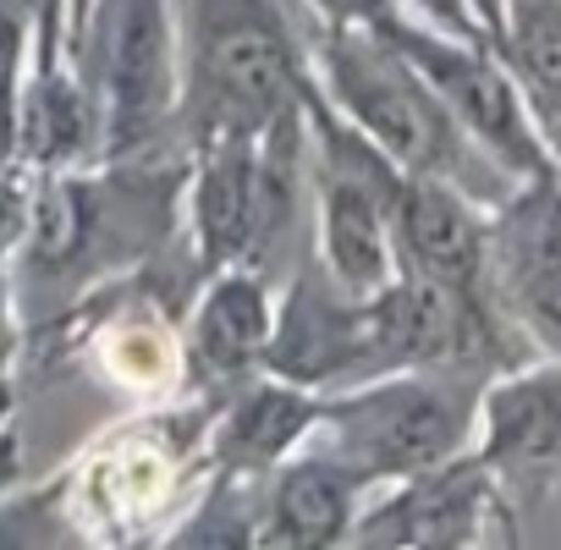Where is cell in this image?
Returning a JSON list of instances; mask_svg holds the SVG:
<instances>
[{
  "label": "cell",
  "mask_w": 561,
  "mask_h": 550,
  "mask_svg": "<svg viewBox=\"0 0 561 550\" xmlns=\"http://www.w3.org/2000/svg\"><path fill=\"white\" fill-rule=\"evenodd\" d=\"M320 83L325 105L375 144L402 176H440L468 187L479 204H495L512 176H501L446 116L419 67L397 50L386 28H325L320 34Z\"/></svg>",
  "instance_id": "obj_1"
},
{
  "label": "cell",
  "mask_w": 561,
  "mask_h": 550,
  "mask_svg": "<svg viewBox=\"0 0 561 550\" xmlns=\"http://www.w3.org/2000/svg\"><path fill=\"white\" fill-rule=\"evenodd\" d=\"M187 61L176 72V116L193 144L253 138L298 105L304 61L275 0H182Z\"/></svg>",
  "instance_id": "obj_2"
},
{
  "label": "cell",
  "mask_w": 561,
  "mask_h": 550,
  "mask_svg": "<svg viewBox=\"0 0 561 550\" xmlns=\"http://www.w3.org/2000/svg\"><path fill=\"white\" fill-rule=\"evenodd\" d=\"M320 419L336 435V462L364 479H413L468 451L479 424V386L446 369H397L325 402Z\"/></svg>",
  "instance_id": "obj_3"
},
{
  "label": "cell",
  "mask_w": 561,
  "mask_h": 550,
  "mask_svg": "<svg viewBox=\"0 0 561 550\" xmlns=\"http://www.w3.org/2000/svg\"><path fill=\"white\" fill-rule=\"evenodd\" d=\"M298 105L314 122L320 138V171H314V198H320V253L325 275L342 298H369L380 293L397 259H391V204L402 187V171L364 144L325 100L320 89H298Z\"/></svg>",
  "instance_id": "obj_4"
},
{
  "label": "cell",
  "mask_w": 561,
  "mask_h": 550,
  "mask_svg": "<svg viewBox=\"0 0 561 550\" xmlns=\"http://www.w3.org/2000/svg\"><path fill=\"white\" fill-rule=\"evenodd\" d=\"M89 72L100 160H138L176 116V28L165 0H94Z\"/></svg>",
  "instance_id": "obj_5"
},
{
  "label": "cell",
  "mask_w": 561,
  "mask_h": 550,
  "mask_svg": "<svg viewBox=\"0 0 561 550\" xmlns=\"http://www.w3.org/2000/svg\"><path fill=\"white\" fill-rule=\"evenodd\" d=\"M397 39V50L419 67V78L435 89V100L446 105V116L457 122V133L512 182L550 171V149L534 127V111L523 100V89L512 83V72L501 67V56L490 50V39H462V34H440L430 23H408V18H386L375 23Z\"/></svg>",
  "instance_id": "obj_6"
},
{
  "label": "cell",
  "mask_w": 561,
  "mask_h": 550,
  "mask_svg": "<svg viewBox=\"0 0 561 550\" xmlns=\"http://www.w3.org/2000/svg\"><path fill=\"white\" fill-rule=\"evenodd\" d=\"M484 293L545 358H561V171L512 182L490 215Z\"/></svg>",
  "instance_id": "obj_7"
},
{
  "label": "cell",
  "mask_w": 561,
  "mask_h": 550,
  "mask_svg": "<svg viewBox=\"0 0 561 550\" xmlns=\"http://www.w3.org/2000/svg\"><path fill=\"white\" fill-rule=\"evenodd\" d=\"M391 259L397 275L490 298L484 293V264H490V215L479 198L440 176H402L391 204Z\"/></svg>",
  "instance_id": "obj_8"
},
{
  "label": "cell",
  "mask_w": 561,
  "mask_h": 550,
  "mask_svg": "<svg viewBox=\"0 0 561 550\" xmlns=\"http://www.w3.org/2000/svg\"><path fill=\"white\" fill-rule=\"evenodd\" d=\"M479 462L512 490H561V358L479 391Z\"/></svg>",
  "instance_id": "obj_9"
},
{
  "label": "cell",
  "mask_w": 561,
  "mask_h": 550,
  "mask_svg": "<svg viewBox=\"0 0 561 550\" xmlns=\"http://www.w3.org/2000/svg\"><path fill=\"white\" fill-rule=\"evenodd\" d=\"M490 501H495L490 468L479 457H451L430 473L402 479L397 501L369 512V523L353 528L347 539H364V545H473Z\"/></svg>",
  "instance_id": "obj_10"
},
{
  "label": "cell",
  "mask_w": 561,
  "mask_h": 550,
  "mask_svg": "<svg viewBox=\"0 0 561 550\" xmlns=\"http://www.w3.org/2000/svg\"><path fill=\"white\" fill-rule=\"evenodd\" d=\"M353 506H358V473L336 457H304L287 462L270 490V528L259 534L264 545H336L353 534Z\"/></svg>",
  "instance_id": "obj_11"
},
{
  "label": "cell",
  "mask_w": 561,
  "mask_h": 550,
  "mask_svg": "<svg viewBox=\"0 0 561 550\" xmlns=\"http://www.w3.org/2000/svg\"><path fill=\"white\" fill-rule=\"evenodd\" d=\"M270 293L259 275L226 264V275H215L209 293L198 298L193 314V353L204 369L215 375H242L264 358L270 347Z\"/></svg>",
  "instance_id": "obj_12"
},
{
  "label": "cell",
  "mask_w": 561,
  "mask_h": 550,
  "mask_svg": "<svg viewBox=\"0 0 561 550\" xmlns=\"http://www.w3.org/2000/svg\"><path fill=\"white\" fill-rule=\"evenodd\" d=\"M94 149V105L83 83H72L50 50V61L18 94V160L28 165H67Z\"/></svg>",
  "instance_id": "obj_13"
},
{
  "label": "cell",
  "mask_w": 561,
  "mask_h": 550,
  "mask_svg": "<svg viewBox=\"0 0 561 550\" xmlns=\"http://www.w3.org/2000/svg\"><path fill=\"white\" fill-rule=\"evenodd\" d=\"M320 424V402L304 386H253L220 424V462L226 468H270L287 457Z\"/></svg>",
  "instance_id": "obj_14"
},
{
  "label": "cell",
  "mask_w": 561,
  "mask_h": 550,
  "mask_svg": "<svg viewBox=\"0 0 561 550\" xmlns=\"http://www.w3.org/2000/svg\"><path fill=\"white\" fill-rule=\"evenodd\" d=\"M23 39L28 12L0 0V171L18 160V94H23Z\"/></svg>",
  "instance_id": "obj_15"
},
{
  "label": "cell",
  "mask_w": 561,
  "mask_h": 550,
  "mask_svg": "<svg viewBox=\"0 0 561 550\" xmlns=\"http://www.w3.org/2000/svg\"><path fill=\"white\" fill-rule=\"evenodd\" d=\"M325 28H375L397 12V0H309Z\"/></svg>",
  "instance_id": "obj_16"
},
{
  "label": "cell",
  "mask_w": 561,
  "mask_h": 550,
  "mask_svg": "<svg viewBox=\"0 0 561 550\" xmlns=\"http://www.w3.org/2000/svg\"><path fill=\"white\" fill-rule=\"evenodd\" d=\"M28 215H34L28 193H23L12 176H0V253L18 248V242L28 237Z\"/></svg>",
  "instance_id": "obj_17"
},
{
  "label": "cell",
  "mask_w": 561,
  "mask_h": 550,
  "mask_svg": "<svg viewBox=\"0 0 561 550\" xmlns=\"http://www.w3.org/2000/svg\"><path fill=\"white\" fill-rule=\"evenodd\" d=\"M413 7L424 12V23L430 28H440V34H462V39H484V28L473 23V12H468V0H413Z\"/></svg>",
  "instance_id": "obj_18"
},
{
  "label": "cell",
  "mask_w": 561,
  "mask_h": 550,
  "mask_svg": "<svg viewBox=\"0 0 561 550\" xmlns=\"http://www.w3.org/2000/svg\"><path fill=\"white\" fill-rule=\"evenodd\" d=\"M468 12H473V23L484 28V39L495 34V23H501V0H468Z\"/></svg>",
  "instance_id": "obj_19"
},
{
  "label": "cell",
  "mask_w": 561,
  "mask_h": 550,
  "mask_svg": "<svg viewBox=\"0 0 561 550\" xmlns=\"http://www.w3.org/2000/svg\"><path fill=\"white\" fill-rule=\"evenodd\" d=\"M7 347H12V309H7V282H0V364H7Z\"/></svg>",
  "instance_id": "obj_20"
},
{
  "label": "cell",
  "mask_w": 561,
  "mask_h": 550,
  "mask_svg": "<svg viewBox=\"0 0 561 550\" xmlns=\"http://www.w3.org/2000/svg\"><path fill=\"white\" fill-rule=\"evenodd\" d=\"M7 7H18V12H28V18H34V12L45 7V0H7Z\"/></svg>",
  "instance_id": "obj_21"
}]
</instances>
